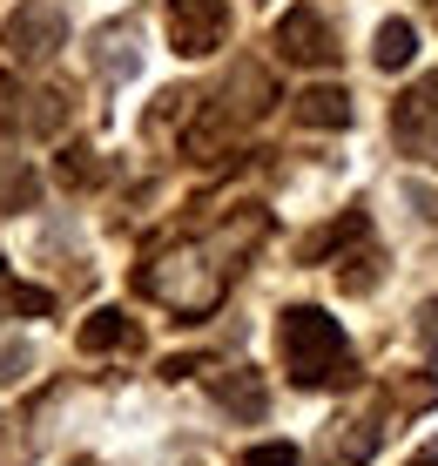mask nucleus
Segmentation results:
<instances>
[{"label": "nucleus", "instance_id": "f257e3e1", "mask_svg": "<svg viewBox=\"0 0 438 466\" xmlns=\"http://www.w3.org/2000/svg\"><path fill=\"white\" fill-rule=\"evenodd\" d=\"M277 345H284L290 385H304V392L337 385V379L351 372V339H344V325H337L331 311H317V304H290L284 325H277Z\"/></svg>", "mask_w": 438, "mask_h": 466}, {"label": "nucleus", "instance_id": "f03ea898", "mask_svg": "<svg viewBox=\"0 0 438 466\" xmlns=\"http://www.w3.org/2000/svg\"><path fill=\"white\" fill-rule=\"evenodd\" d=\"M0 47H7L14 61H47L55 47H68V14H61L55 0H27V7L7 14Z\"/></svg>", "mask_w": 438, "mask_h": 466}, {"label": "nucleus", "instance_id": "7ed1b4c3", "mask_svg": "<svg viewBox=\"0 0 438 466\" xmlns=\"http://www.w3.org/2000/svg\"><path fill=\"white\" fill-rule=\"evenodd\" d=\"M223 35H230V7L223 0H169V47L189 61L216 55Z\"/></svg>", "mask_w": 438, "mask_h": 466}, {"label": "nucleus", "instance_id": "20e7f679", "mask_svg": "<svg viewBox=\"0 0 438 466\" xmlns=\"http://www.w3.org/2000/svg\"><path fill=\"white\" fill-rule=\"evenodd\" d=\"M392 128H398L404 156H425V163H438V75H425V82L398 102Z\"/></svg>", "mask_w": 438, "mask_h": 466}, {"label": "nucleus", "instance_id": "39448f33", "mask_svg": "<svg viewBox=\"0 0 438 466\" xmlns=\"http://www.w3.org/2000/svg\"><path fill=\"white\" fill-rule=\"evenodd\" d=\"M277 47L290 61H304V68H331L344 47H337V35L324 27V14L317 7H297V14H284L277 21Z\"/></svg>", "mask_w": 438, "mask_h": 466}, {"label": "nucleus", "instance_id": "423d86ee", "mask_svg": "<svg viewBox=\"0 0 438 466\" xmlns=\"http://www.w3.org/2000/svg\"><path fill=\"white\" fill-rule=\"evenodd\" d=\"M351 116H358L351 88L317 82V88H304V95H297V122H311V128H351Z\"/></svg>", "mask_w": 438, "mask_h": 466}, {"label": "nucleus", "instance_id": "0eeeda50", "mask_svg": "<svg viewBox=\"0 0 438 466\" xmlns=\"http://www.w3.org/2000/svg\"><path fill=\"white\" fill-rule=\"evenodd\" d=\"M115 345H135V318L128 311H95L81 325V351H115Z\"/></svg>", "mask_w": 438, "mask_h": 466}, {"label": "nucleus", "instance_id": "6e6552de", "mask_svg": "<svg viewBox=\"0 0 438 466\" xmlns=\"http://www.w3.org/2000/svg\"><path fill=\"white\" fill-rule=\"evenodd\" d=\"M412 55H418V27H412V21H384V27H378V47H371V61H378L384 75H398Z\"/></svg>", "mask_w": 438, "mask_h": 466}, {"label": "nucleus", "instance_id": "1a4fd4ad", "mask_svg": "<svg viewBox=\"0 0 438 466\" xmlns=\"http://www.w3.org/2000/svg\"><path fill=\"white\" fill-rule=\"evenodd\" d=\"M95 61H102V75H135V27H102V41H95Z\"/></svg>", "mask_w": 438, "mask_h": 466}, {"label": "nucleus", "instance_id": "9d476101", "mask_svg": "<svg viewBox=\"0 0 438 466\" xmlns=\"http://www.w3.org/2000/svg\"><path fill=\"white\" fill-rule=\"evenodd\" d=\"M216 399L236 406V412H250V420L264 412V385H256V379H216Z\"/></svg>", "mask_w": 438, "mask_h": 466}, {"label": "nucleus", "instance_id": "9b49d317", "mask_svg": "<svg viewBox=\"0 0 438 466\" xmlns=\"http://www.w3.org/2000/svg\"><path fill=\"white\" fill-rule=\"evenodd\" d=\"M27 365H35V351H27V339H0V385H21Z\"/></svg>", "mask_w": 438, "mask_h": 466}, {"label": "nucleus", "instance_id": "f8f14e48", "mask_svg": "<svg viewBox=\"0 0 438 466\" xmlns=\"http://www.w3.org/2000/svg\"><path fill=\"white\" fill-rule=\"evenodd\" d=\"M35 176H27V169H14V176H0V210H21V203H35Z\"/></svg>", "mask_w": 438, "mask_h": 466}, {"label": "nucleus", "instance_id": "ddd939ff", "mask_svg": "<svg viewBox=\"0 0 438 466\" xmlns=\"http://www.w3.org/2000/svg\"><path fill=\"white\" fill-rule=\"evenodd\" d=\"M243 466H297V446H284V440L250 446V453H243Z\"/></svg>", "mask_w": 438, "mask_h": 466}, {"label": "nucleus", "instance_id": "4468645a", "mask_svg": "<svg viewBox=\"0 0 438 466\" xmlns=\"http://www.w3.org/2000/svg\"><path fill=\"white\" fill-rule=\"evenodd\" d=\"M418 345L438 351V298H425V311H418Z\"/></svg>", "mask_w": 438, "mask_h": 466}, {"label": "nucleus", "instance_id": "2eb2a0df", "mask_svg": "<svg viewBox=\"0 0 438 466\" xmlns=\"http://www.w3.org/2000/svg\"><path fill=\"white\" fill-rule=\"evenodd\" d=\"M371 446H378V432H344V460H371Z\"/></svg>", "mask_w": 438, "mask_h": 466}, {"label": "nucleus", "instance_id": "dca6fc26", "mask_svg": "<svg viewBox=\"0 0 438 466\" xmlns=\"http://www.w3.org/2000/svg\"><path fill=\"white\" fill-rule=\"evenodd\" d=\"M404 466H438V446H425V453H418V460H404Z\"/></svg>", "mask_w": 438, "mask_h": 466}, {"label": "nucleus", "instance_id": "f3484780", "mask_svg": "<svg viewBox=\"0 0 438 466\" xmlns=\"http://www.w3.org/2000/svg\"><path fill=\"white\" fill-rule=\"evenodd\" d=\"M7 291H14V284H7V264H0V304H7Z\"/></svg>", "mask_w": 438, "mask_h": 466}]
</instances>
